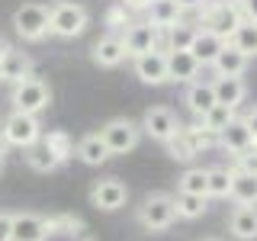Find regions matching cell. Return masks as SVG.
Returning a JSON list of instances; mask_svg holds the SVG:
<instances>
[{
    "mask_svg": "<svg viewBox=\"0 0 257 241\" xmlns=\"http://www.w3.org/2000/svg\"><path fill=\"white\" fill-rule=\"evenodd\" d=\"M87 23H90V13L84 4H74V0H52L48 4V36L74 39L87 29Z\"/></svg>",
    "mask_w": 257,
    "mask_h": 241,
    "instance_id": "obj_1",
    "label": "cell"
},
{
    "mask_svg": "<svg viewBox=\"0 0 257 241\" xmlns=\"http://www.w3.org/2000/svg\"><path fill=\"white\" fill-rule=\"evenodd\" d=\"M13 32L23 42H42L48 36V4L42 0H26L13 10Z\"/></svg>",
    "mask_w": 257,
    "mask_h": 241,
    "instance_id": "obj_2",
    "label": "cell"
},
{
    "mask_svg": "<svg viewBox=\"0 0 257 241\" xmlns=\"http://www.w3.org/2000/svg\"><path fill=\"white\" fill-rule=\"evenodd\" d=\"M10 103L16 112H29V116H39L42 109H48V103H52V87L45 84L42 77H23L13 84L10 90Z\"/></svg>",
    "mask_w": 257,
    "mask_h": 241,
    "instance_id": "obj_3",
    "label": "cell"
},
{
    "mask_svg": "<svg viewBox=\"0 0 257 241\" xmlns=\"http://www.w3.org/2000/svg\"><path fill=\"white\" fill-rule=\"evenodd\" d=\"M135 219L145 231H167L177 222V209H174V196L171 193H151L142 199Z\"/></svg>",
    "mask_w": 257,
    "mask_h": 241,
    "instance_id": "obj_4",
    "label": "cell"
},
{
    "mask_svg": "<svg viewBox=\"0 0 257 241\" xmlns=\"http://www.w3.org/2000/svg\"><path fill=\"white\" fill-rule=\"evenodd\" d=\"M241 23H244L241 7L231 4V0H209V4L203 7V29L215 32L222 42H228L231 32H235Z\"/></svg>",
    "mask_w": 257,
    "mask_h": 241,
    "instance_id": "obj_5",
    "label": "cell"
},
{
    "mask_svg": "<svg viewBox=\"0 0 257 241\" xmlns=\"http://www.w3.org/2000/svg\"><path fill=\"white\" fill-rule=\"evenodd\" d=\"M0 135H4V142L13 145V148H29V145H36L42 139V123H39V116L13 109L10 116L4 119V126H0Z\"/></svg>",
    "mask_w": 257,
    "mask_h": 241,
    "instance_id": "obj_6",
    "label": "cell"
},
{
    "mask_svg": "<svg viewBox=\"0 0 257 241\" xmlns=\"http://www.w3.org/2000/svg\"><path fill=\"white\" fill-rule=\"evenodd\" d=\"M100 139L106 142L109 155H128V151H135L139 142H142V126L132 123V119H125V116H119V119H109V123L100 129Z\"/></svg>",
    "mask_w": 257,
    "mask_h": 241,
    "instance_id": "obj_7",
    "label": "cell"
},
{
    "mask_svg": "<svg viewBox=\"0 0 257 241\" xmlns=\"http://www.w3.org/2000/svg\"><path fill=\"white\" fill-rule=\"evenodd\" d=\"M119 39H122V45H125V58H139V55H145V52L161 48V32H158V26H151L148 20L128 23Z\"/></svg>",
    "mask_w": 257,
    "mask_h": 241,
    "instance_id": "obj_8",
    "label": "cell"
},
{
    "mask_svg": "<svg viewBox=\"0 0 257 241\" xmlns=\"http://www.w3.org/2000/svg\"><path fill=\"white\" fill-rule=\"evenodd\" d=\"M142 132L151 135L155 142H171L174 135L180 132V119L167 106H151V109H145V116H142Z\"/></svg>",
    "mask_w": 257,
    "mask_h": 241,
    "instance_id": "obj_9",
    "label": "cell"
},
{
    "mask_svg": "<svg viewBox=\"0 0 257 241\" xmlns=\"http://www.w3.org/2000/svg\"><path fill=\"white\" fill-rule=\"evenodd\" d=\"M128 199V190L122 180H116V177H106V180H96L90 187V206L100 209V212H116V209H122Z\"/></svg>",
    "mask_w": 257,
    "mask_h": 241,
    "instance_id": "obj_10",
    "label": "cell"
},
{
    "mask_svg": "<svg viewBox=\"0 0 257 241\" xmlns=\"http://www.w3.org/2000/svg\"><path fill=\"white\" fill-rule=\"evenodd\" d=\"M135 64V77L142 80V84H167V52H161V48H155V52H145L139 55V58H132Z\"/></svg>",
    "mask_w": 257,
    "mask_h": 241,
    "instance_id": "obj_11",
    "label": "cell"
},
{
    "mask_svg": "<svg viewBox=\"0 0 257 241\" xmlns=\"http://www.w3.org/2000/svg\"><path fill=\"white\" fill-rule=\"evenodd\" d=\"M215 139H219V145L228 151V155H241V151L254 148V139H251V129H247L244 116H231L228 126H225Z\"/></svg>",
    "mask_w": 257,
    "mask_h": 241,
    "instance_id": "obj_12",
    "label": "cell"
},
{
    "mask_svg": "<svg viewBox=\"0 0 257 241\" xmlns=\"http://www.w3.org/2000/svg\"><path fill=\"white\" fill-rule=\"evenodd\" d=\"M90 58H93V64H100V68H119V64L125 61L122 39H119L116 32H106L103 39H96V42H93Z\"/></svg>",
    "mask_w": 257,
    "mask_h": 241,
    "instance_id": "obj_13",
    "label": "cell"
},
{
    "mask_svg": "<svg viewBox=\"0 0 257 241\" xmlns=\"http://www.w3.org/2000/svg\"><path fill=\"white\" fill-rule=\"evenodd\" d=\"M32 74V58L23 48H7V55L0 58V80H7V84H16V80L29 77Z\"/></svg>",
    "mask_w": 257,
    "mask_h": 241,
    "instance_id": "obj_14",
    "label": "cell"
},
{
    "mask_svg": "<svg viewBox=\"0 0 257 241\" xmlns=\"http://www.w3.org/2000/svg\"><path fill=\"white\" fill-rule=\"evenodd\" d=\"M48 225L36 212H13V241H45Z\"/></svg>",
    "mask_w": 257,
    "mask_h": 241,
    "instance_id": "obj_15",
    "label": "cell"
},
{
    "mask_svg": "<svg viewBox=\"0 0 257 241\" xmlns=\"http://www.w3.org/2000/svg\"><path fill=\"white\" fill-rule=\"evenodd\" d=\"M247 55H241L231 42H225L222 48H219V55L212 58V68H215V74L219 77H241L247 71Z\"/></svg>",
    "mask_w": 257,
    "mask_h": 241,
    "instance_id": "obj_16",
    "label": "cell"
},
{
    "mask_svg": "<svg viewBox=\"0 0 257 241\" xmlns=\"http://www.w3.org/2000/svg\"><path fill=\"white\" fill-rule=\"evenodd\" d=\"M225 42L215 32H209V29H203V26H196V32H193V42H190V48L187 52L193 55V58L199 61V68H206V64H212V58L219 55V48H222Z\"/></svg>",
    "mask_w": 257,
    "mask_h": 241,
    "instance_id": "obj_17",
    "label": "cell"
},
{
    "mask_svg": "<svg viewBox=\"0 0 257 241\" xmlns=\"http://www.w3.org/2000/svg\"><path fill=\"white\" fill-rule=\"evenodd\" d=\"M199 77V61L183 48V52H167V80L177 84H190Z\"/></svg>",
    "mask_w": 257,
    "mask_h": 241,
    "instance_id": "obj_18",
    "label": "cell"
},
{
    "mask_svg": "<svg viewBox=\"0 0 257 241\" xmlns=\"http://www.w3.org/2000/svg\"><path fill=\"white\" fill-rule=\"evenodd\" d=\"M74 155L84 161L87 167H100V164H106V161L112 158V155H109V148H106V142L100 139V132L84 135V139L74 145Z\"/></svg>",
    "mask_w": 257,
    "mask_h": 241,
    "instance_id": "obj_19",
    "label": "cell"
},
{
    "mask_svg": "<svg viewBox=\"0 0 257 241\" xmlns=\"http://www.w3.org/2000/svg\"><path fill=\"white\" fill-rule=\"evenodd\" d=\"M228 228L241 241H254L257 238V206H235L228 215Z\"/></svg>",
    "mask_w": 257,
    "mask_h": 241,
    "instance_id": "obj_20",
    "label": "cell"
},
{
    "mask_svg": "<svg viewBox=\"0 0 257 241\" xmlns=\"http://www.w3.org/2000/svg\"><path fill=\"white\" fill-rule=\"evenodd\" d=\"M212 93H215V103L238 109L241 100L247 96V87H244V80H241V77H215L212 80Z\"/></svg>",
    "mask_w": 257,
    "mask_h": 241,
    "instance_id": "obj_21",
    "label": "cell"
},
{
    "mask_svg": "<svg viewBox=\"0 0 257 241\" xmlns=\"http://www.w3.org/2000/svg\"><path fill=\"white\" fill-rule=\"evenodd\" d=\"M180 16H183V10L177 7V0H148V4H145V20L158 29L174 26Z\"/></svg>",
    "mask_w": 257,
    "mask_h": 241,
    "instance_id": "obj_22",
    "label": "cell"
},
{
    "mask_svg": "<svg viewBox=\"0 0 257 241\" xmlns=\"http://www.w3.org/2000/svg\"><path fill=\"white\" fill-rule=\"evenodd\" d=\"M187 106L193 116H206L209 109L215 106V93H212V84L209 80H190V87H187Z\"/></svg>",
    "mask_w": 257,
    "mask_h": 241,
    "instance_id": "obj_23",
    "label": "cell"
},
{
    "mask_svg": "<svg viewBox=\"0 0 257 241\" xmlns=\"http://www.w3.org/2000/svg\"><path fill=\"white\" fill-rule=\"evenodd\" d=\"M231 199L238 206H257V174H244L231 167Z\"/></svg>",
    "mask_w": 257,
    "mask_h": 241,
    "instance_id": "obj_24",
    "label": "cell"
},
{
    "mask_svg": "<svg viewBox=\"0 0 257 241\" xmlns=\"http://www.w3.org/2000/svg\"><path fill=\"white\" fill-rule=\"evenodd\" d=\"M23 151H26V155H23V158H26V164H29L36 174H52V171H58V167H61V161L45 148L42 139H39L36 145H29V148H23Z\"/></svg>",
    "mask_w": 257,
    "mask_h": 241,
    "instance_id": "obj_25",
    "label": "cell"
},
{
    "mask_svg": "<svg viewBox=\"0 0 257 241\" xmlns=\"http://www.w3.org/2000/svg\"><path fill=\"white\" fill-rule=\"evenodd\" d=\"M174 209H177V219H199V215L209 209V196H199V193H180L177 190L174 196Z\"/></svg>",
    "mask_w": 257,
    "mask_h": 241,
    "instance_id": "obj_26",
    "label": "cell"
},
{
    "mask_svg": "<svg viewBox=\"0 0 257 241\" xmlns=\"http://www.w3.org/2000/svg\"><path fill=\"white\" fill-rule=\"evenodd\" d=\"M42 142H45V148L52 151L61 164L74 155V142H71V135L64 132V129H48V132H42Z\"/></svg>",
    "mask_w": 257,
    "mask_h": 241,
    "instance_id": "obj_27",
    "label": "cell"
},
{
    "mask_svg": "<svg viewBox=\"0 0 257 241\" xmlns=\"http://www.w3.org/2000/svg\"><path fill=\"white\" fill-rule=\"evenodd\" d=\"M206 193L225 199L231 193V167H206Z\"/></svg>",
    "mask_w": 257,
    "mask_h": 241,
    "instance_id": "obj_28",
    "label": "cell"
},
{
    "mask_svg": "<svg viewBox=\"0 0 257 241\" xmlns=\"http://www.w3.org/2000/svg\"><path fill=\"white\" fill-rule=\"evenodd\" d=\"M231 45L238 48L241 55H247V58H254L257 55V23H251V20H244L241 26L231 32V39H228Z\"/></svg>",
    "mask_w": 257,
    "mask_h": 241,
    "instance_id": "obj_29",
    "label": "cell"
},
{
    "mask_svg": "<svg viewBox=\"0 0 257 241\" xmlns=\"http://www.w3.org/2000/svg\"><path fill=\"white\" fill-rule=\"evenodd\" d=\"M193 32H196V26H193V23L177 20L174 26H167V45H164V52H183V48H190Z\"/></svg>",
    "mask_w": 257,
    "mask_h": 241,
    "instance_id": "obj_30",
    "label": "cell"
},
{
    "mask_svg": "<svg viewBox=\"0 0 257 241\" xmlns=\"http://www.w3.org/2000/svg\"><path fill=\"white\" fill-rule=\"evenodd\" d=\"M235 116V109L231 106H222V103H215L212 109L206 112V116H199V129L203 132H209V135H219L225 126H228V119Z\"/></svg>",
    "mask_w": 257,
    "mask_h": 241,
    "instance_id": "obj_31",
    "label": "cell"
},
{
    "mask_svg": "<svg viewBox=\"0 0 257 241\" xmlns=\"http://www.w3.org/2000/svg\"><path fill=\"white\" fill-rule=\"evenodd\" d=\"M177 190H180V193H199V196H209V193H206V167H190V171H183V177L177 180Z\"/></svg>",
    "mask_w": 257,
    "mask_h": 241,
    "instance_id": "obj_32",
    "label": "cell"
},
{
    "mask_svg": "<svg viewBox=\"0 0 257 241\" xmlns=\"http://www.w3.org/2000/svg\"><path fill=\"white\" fill-rule=\"evenodd\" d=\"M235 171H244V174H257V145L247 151L235 155Z\"/></svg>",
    "mask_w": 257,
    "mask_h": 241,
    "instance_id": "obj_33",
    "label": "cell"
},
{
    "mask_svg": "<svg viewBox=\"0 0 257 241\" xmlns=\"http://www.w3.org/2000/svg\"><path fill=\"white\" fill-rule=\"evenodd\" d=\"M106 23H109V26H128V23H132V20H128V7L116 4V7L106 13Z\"/></svg>",
    "mask_w": 257,
    "mask_h": 241,
    "instance_id": "obj_34",
    "label": "cell"
},
{
    "mask_svg": "<svg viewBox=\"0 0 257 241\" xmlns=\"http://www.w3.org/2000/svg\"><path fill=\"white\" fill-rule=\"evenodd\" d=\"M0 241H13V212H0Z\"/></svg>",
    "mask_w": 257,
    "mask_h": 241,
    "instance_id": "obj_35",
    "label": "cell"
},
{
    "mask_svg": "<svg viewBox=\"0 0 257 241\" xmlns=\"http://www.w3.org/2000/svg\"><path fill=\"white\" fill-rule=\"evenodd\" d=\"M241 16L244 20H251V23H257V0H241Z\"/></svg>",
    "mask_w": 257,
    "mask_h": 241,
    "instance_id": "obj_36",
    "label": "cell"
},
{
    "mask_svg": "<svg viewBox=\"0 0 257 241\" xmlns=\"http://www.w3.org/2000/svg\"><path fill=\"white\" fill-rule=\"evenodd\" d=\"M206 4H209V0H177V7H180V10H203Z\"/></svg>",
    "mask_w": 257,
    "mask_h": 241,
    "instance_id": "obj_37",
    "label": "cell"
},
{
    "mask_svg": "<svg viewBox=\"0 0 257 241\" xmlns=\"http://www.w3.org/2000/svg\"><path fill=\"white\" fill-rule=\"evenodd\" d=\"M244 123H247V129H251V139H254V145H257V106L244 116Z\"/></svg>",
    "mask_w": 257,
    "mask_h": 241,
    "instance_id": "obj_38",
    "label": "cell"
},
{
    "mask_svg": "<svg viewBox=\"0 0 257 241\" xmlns=\"http://www.w3.org/2000/svg\"><path fill=\"white\" fill-rule=\"evenodd\" d=\"M4 158H7V142H4V135H0V164H4Z\"/></svg>",
    "mask_w": 257,
    "mask_h": 241,
    "instance_id": "obj_39",
    "label": "cell"
},
{
    "mask_svg": "<svg viewBox=\"0 0 257 241\" xmlns=\"http://www.w3.org/2000/svg\"><path fill=\"white\" fill-rule=\"evenodd\" d=\"M7 48H10V42H7V39L0 36V58H4V55H7Z\"/></svg>",
    "mask_w": 257,
    "mask_h": 241,
    "instance_id": "obj_40",
    "label": "cell"
},
{
    "mask_svg": "<svg viewBox=\"0 0 257 241\" xmlns=\"http://www.w3.org/2000/svg\"><path fill=\"white\" fill-rule=\"evenodd\" d=\"M203 241H219V238H203Z\"/></svg>",
    "mask_w": 257,
    "mask_h": 241,
    "instance_id": "obj_41",
    "label": "cell"
},
{
    "mask_svg": "<svg viewBox=\"0 0 257 241\" xmlns=\"http://www.w3.org/2000/svg\"><path fill=\"white\" fill-rule=\"evenodd\" d=\"M231 4H241V0H231Z\"/></svg>",
    "mask_w": 257,
    "mask_h": 241,
    "instance_id": "obj_42",
    "label": "cell"
}]
</instances>
